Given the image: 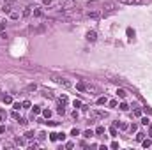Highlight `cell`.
Masks as SVG:
<instances>
[{
    "label": "cell",
    "mask_w": 152,
    "mask_h": 150,
    "mask_svg": "<svg viewBox=\"0 0 152 150\" xmlns=\"http://www.w3.org/2000/svg\"><path fill=\"white\" fill-rule=\"evenodd\" d=\"M21 106H23V104H19V103H14V109H19Z\"/></svg>",
    "instance_id": "obj_39"
},
{
    "label": "cell",
    "mask_w": 152,
    "mask_h": 150,
    "mask_svg": "<svg viewBox=\"0 0 152 150\" xmlns=\"http://www.w3.org/2000/svg\"><path fill=\"white\" fill-rule=\"evenodd\" d=\"M50 139H52V141H57V139H58V134H57V133H52V134H50Z\"/></svg>",
    "instance_id": "obj_23"
},
{
    "label": "cell",
    "mask_w": 152,
    "mask_h": 150,
    "mask_svg": "<svg viewBox=\"0 0 152 150\" xmlns=\"http://www.w3.org/2000/svg\"><path fill=\"white\" fill-rule=\"evenodd\" d=\"M76 5H74V2H73V0H67V2L62 5V9H64V11H69V9H74Z\"/></svg>",
    "instance_id": "obj_7"
},
{
    "label": "cell",
    "mask_w": 152,
    "mask_h": 150,
    "mask_svg": "<svg viewBox=\"0 0 152 150\" xmlns=\"http://www.w3.org/2000/svg\"><path fill=\"white\" fill-rule=\"evenodd\" d=\"M117 95H119L120 99H126V95H127V92H126V90H124V88H119V90H117Z\"/></svg>",
    "instance_id": "obj_10"
},
{
    "label": "cell",
    "mask_w": 152,
    "mask_h": 150,
    "mask_svg": "<svg viewBox=\"0 0 152 150\" xmlns=\"http://www.w3.org/2000/svg\"><path fill=\"white\" fill-rule=\"evenodd\" d=\"M25 138H28V139H30V138H34V133H32V131H27V134H25Z\"/></svg>",
    "instance_id": "obj_29"
},
{
    "label": "cell",
    "mask_w": 152,
    "mask_h": 150,
    "mask_svg": "<svg viewBox=\"0 0 152 150\" xmlns=\"http://www.w3.org/2000/svg\"><path fill=\"white\" fill-rule=\"evenodd\" d=\"M122 4H127V5H140V4H143L145 0H120Z\"/></svg>",
    "instance_id": "obj_5"
},
{
    "label": "cell",
    "mask_w": 152,
    "mask_h": 150,
    "mask_svg": "<svg viewBox=\"0 0 152 150\" xmlns=\"http://www.w3.org/2000/svg\"><path fill=\"white\" fill-rule=\"evenodd\" d=\"M2 101H4V104H11V103H13V97H11V95H4Z\"/></svg>",
    "instance_id": "obj_12"
},
{
    "label": "cell",
    "mask_w": 152,
    "mask_h": 150,
    "mask_svg": "<svg viewBox=\"0 0 152 150\" xmlns=\"http://www.w3.org/2000/svg\"><path fill=\"white\" fill-rule=\"evenodd\" d=\"M18 122H19V124H21V125H27V120H25V118H19V120H18Z\"/></svg>",
    "instance_id": "obj_37"
},
{
    "label": "cell",
    "mask_w": 152,
    "mask_h": 150,
    "mask_svg": "<svg viewBox=\"0 0 152 150\" xmlns=\"http://www.w3.org/2000/svg\"><path fill=\"white\" fill-rule=\"evenodd\" d=\"M74 108H82V101H74Z\"/></svg>",
    "instance_id": "obj_36"
},
{
    "label": "cell",
    "mask_w": 152,
    "mask_h": 150,
    "mask_svg": "<svg viewBox=\"0 0 152 150\" xmlns=\"http://www.w3.org/2000/svg\"><path fill=\"white\" fill-rule=\"evenodd\" d=\"M133 115H135V117H141V109H135Z\"/></svg>",
    "instance_id": "obj_28"
},
{
    "label": "cell",
    "mask_w": 152,
    "mask_h": 150,
    "mask_svg": "<svg viewBox=\"0 0 152 150\" xmlns=\"http://www.w3.org/2000/svg\"><path fill=\"white\" fill-rule=\"evenodd\" d=\"M43 115H44V118L48 120L50 117H52V109H43Z\"/></svg>",
    "instance_id": "obj_16"
},
{
    "label": "cell",
    "mask_w": 152,
    "mask_h": 150,
    "mask_svg": "<svg viewBox=\"0 0 152 150\" xmlns=\"http://www.w3.org/2000/svg\"><path fill=\"white\" fill-rule=\"evenodd\" d=\"M73 147H74V145L71 143V141H67V143H66V148H73Z\"/></svg>",
    "instance_id": "obj_38"
},
{
    "label": "cell",
    "mask_w": 152,
    "mask_h": 150,
    "mask_svg": "<svg viewBox=\"0 0 152 150\" xmlns=\"http://www.w3.org/2000/svg\"><path fill=\"white\" fill-rule=\"evenodd\" d=\"M21 104H23V108H30V101H23Z\"/></svg>",
    "instance_id": "obj_33"
},
{
    "label": "cell",
    "mask_w": 152,
    "mask_h": 150,
    "mask_svg": "<svg viewBox=\"0 0 152 150\" xmlns=\"http://www.w3.org/2000/svg\"><path fill=\"white\" fill-rule=\"evenodd\" d=\"M108 104H110V106H111V108H115V106H117V101H115V99H113V101H110V103H108Z\"/></svg>",
    "instance_id": "obj_34"
},
{
    "label": "cell",
    "mask_w": 152,
    "mask_h": 150,
    "mask_svg": "<svg viewBox=\"0 0 152 150\" xmlns=\"http://www.w3.org/2000/svg\"><path fill=\"white\" fill-rule=\"evenodd\" d=\"M53 79L58 83V85H62V87H66V88H69L71 87V81H67L66 78H60V76H53Z\"/></svg>",
    "instance_id": "obj_2"
},
{
    "label": "cell",
    "mask_w": 152,
    "mask_h": 150,
    "mask_svg": "<svg viewBox=\"0 0 152 150\" xmlns=\"http://www.w3.org/2000/svg\"><path fill=\"white\" fill-rule=\"evenodd\" d=\"M4 148H13V143H7V141H4Z\"/></svg>",
    "instance_id": "obj_31"
},
{
    "label": "cell",
    "mask_w": 152,
    "mask_h": 150,
    "mask_svg": "<svg viewBox=\"0 0 152 150\" xmlns=\"http://www.w3.org/2000/svg\"><path fill=\"white\" fill-rule=\"evenodd\" d=\"M71 134H73V136H78V134H80V131H78V129H73V131H71Z\"/></svg>",
    "instance_id": "obj_35"
},
{
    "label": "cell",
    "mask_w": 152,
    "mask_h": 150,
    "mask_svg": "<svg viewBox=\"0 0 152 150\" xmlns=\"http://www.w3.org/2000/svg\"><path fill=\"white\" fill-rule=\"evenodd\" d=\"M2 11H4V13H7V14H11V4H4Z\"/></svg>",
    "instance_id": "obj_14"
},
{
    "label": "cell",
    "mask_w": 152,
    "mask_h": 150,
    "mask_svg": "<svg viewBox=\"0 0 152 150\" xmlns=\"http://www.w3.org/2000/svg\"><path fill=\"white\" fill-rule=\"evenodd\" d=\"M87 16H88V18H94V19H96V18H99V16H101V13L94 9V11H88V13H87Z\"/></svg>",
    "instance_id": "obj_8"
},
{
    "label": "cell",
    "mask_w": 152,
    "mask_h": 150,
    "mask_svg": "<svg viewBox=\"0 0 152 150\" xmlns=\"http://www.w3.org/2000/svg\"><path fill=\"white\" fill-rule=\"evenodd\" d=\"M83 136H85V138H90V136H94V133H92V131H85Z\"/></svg>",
    "instance_id": "obj_27"
},
{
    "label": "cell",
    "mask_w": 152,
    "mask_h": 150,
    "mask_svg": "<svg viewBox=\"0 0 152 150\" xmlns=\"http://www.w3.org/2000/svg\"><path fill=\"white\" fill-rule=\"evenodd\" d=\"M43 4L44 5H50V4H52V0H43Z\"/></svg>",
    "instance_id": "obj_41"
},
{
    "label": "cell",
    "mask_w": 152,
    "mask_h": 150,
    "mask_svg": "<svg viewBox=\"0 0 152 150\" xmlns=\"http://www.w3.org/2000/svg\"><path fill=\"white\" fill-rule=\"evenodd\" d=\"M4 133H5V127H4V125H0V134H4Z\"/></svg>",
    "instance_id": "obj_40"
},
{
    "label": "cell",
    "mask_w": 152,
    "mask_h": 150,
    "mask_svg": "<svg viewBox=\"0 0 152 150\" xmlns=\"http://www.w3.org/2000/svg\"><path fill=\"white\" fill-rule=\"evenodd\" d=\"M43 109H41V106H34V109H32V118H34V115H39Z\"/></svg>",
    "instance_id": "obj_13"
},
{
    "label": "cell",
    "mask_w": 152,
    "mask_h": 150,
    "mask_svg": "<svg viewBox=\"0 0 152 150\" xmlns=\"http://www.w3.org/2000/svg\"><path fill=\"white\" fill-rule=\"evenodd\" d=\"M67 104V95H62L58 99V106H66Z\"/></svg>",
    "instance_id": "obj_11"
},
{
    "label": "cell",
    "mask_w": 152,
    "mask_h": 150,
    "mask_svg": "<svg viewBox=\"0 0 152 150\" xmlns=\"http://www.w3.org/2000/svg\"><path fill=\"white\" fill-rule=\"evenodd\" d=\"M141 124L147 125V124H150V120H149V118H141Z\"/></svg>",
    "instance_id": "obj_32"
},
{
    "label": "cell",
    "mask_w": 152,
    "mask_h": 150,
    "mask_svg": "<svg viewBox=\"0 0 152 150\" xmlns=\"http://www.w3.org/2000/svg\"><path fill=\"white\" fill-rule=\"evenodd\" d=\"M120 109H122V111H127V109H129V106L126 104V103H120V106H119Z\"/></svg>",
    "instance_id": "obj_22"
},
{
    "label": "cell",
    "mask_w": 152,
    "mask_h": 150,
    "mask_svg": "<svg viewBox=\"0 0 152 150\" xmlns=\"http://www.w3.org/2000/svg\"><path fill=\"white\" fill-rule=\"evenodd\" d=\"M32 13H34V5H27V7L23 9V14H21V16H23V18H28Z\"/></svg>",
    "instance_id": "obj_6"
},
{
    "label": "cell",
    "mask_w": 152,
    "mask_h": 150,
    "mask_svg": "<svg viewBox=\"0 0 152 150\" xmlns=\"http://www.w3.org/2000/svg\"><path fill=\"white\" fill-rule=\"evenodd\" d=\"M85 92L88 94H99V88L96 85H90V83H85Z\"/></svg>",
    "instance_id": "obj_3"
},
{
    "label": "cell",
    "mask_w": 152,
    "mask_h": 150,
    "mask_svg": "<svg viewBox=\"0 0 152 150\" xmlns=\"http://www.w3.org/2000/svg\"><path fill=\"white\" fill-rule=\"evenodd\" d=\"M143 139H145V134L143 133H138L136 134V141H143Z\"/></svg>",
    "instance_id": "obj_18"
},
{
    "label": "cell",
    "mask_w": 152,
    "mask_h": 150,
    "mask_svg": "<svg viewBox=\"0 0 152 150\" xmlns=\"http://www.w3.org/2000/svg\"><path fill=\"white\" fill-rule=\"evenodd\" d=\"M115 7H117V2H106V4L103 5V13L108 14V13H111V11H115Z\"/></svg>",
    "instance_id": "obj_1"
},
{
    "label": "cell",
    "mask_w": 152,
    "mask_h": 150,
    "mask_svg": "<svg viewBox=\"0 0 152 150\" xmlns=\"http://www.w3.org/2000/svg\"><path fill=\"white\" fill-rule=\"evenodd\" d=\"M76 88H78V90H82V92H85V83H78Z\"/></svg>",
    "instance_id": "obj_26"
},
{
    "label": "cell",
    "mask_w": 152,
    "mask_h": 150,
    "mask_svg": "<svg viewBox=\"0 0 152 150\" xmlns=\"http://www.w3.org/2000/svg\"><path fill=\"white\" fill-rule=\"evenodd\" d=\"M150 136H152V127H150Z\"/></svg>",
    "instance_id": "obj_42"
},
{
    "label": "cell",
    "mask_w": 152,
    "mask_h": 150,
    "mask_svg": "<svg viewBox=\"0 0 152 150\" xmlns=\"http://www.w3.org/2000/svg\"><path fill=\"white\" fill-rule=\"evenodd\" d=\"M108 101H106V97H99L97 99V104H106Z\"/></svg>",
    "instance_id": "obj_24"
},
{
    "label": "cell",
    "mask_w": 152,
    "mask_h": 150,
    "mask_svg": "<svg viewBox=\"0 0 152 150\" xmlns=\"http://www.w3.org/2000/svg\"><path fill=\"white\" fill-rule=\"evenodd\" d=\"M43 95H44L46 99H55V95H53L52 90H43Z\"/></svg>",
    "instance_id": "obj_9"
},
{
    "label": "cell",
    "mask_w": 152,
    "mask_h": 150,
    "mask_svg": "<svg viewBox=\"0 0 152 150\" xmlns=\"http://www.w3.org/2000/svg\"><path fill=\"white\" fill-rule=\"evenodd\" d=\"M5 118H7V113L4 111V109H0V122H4Z\"/></svg>",
    "instance_id": "obj_17"
},
{
    "label": "cell",
    "mask_w": 152,
    "mask_h": 150,
    "mask_svg": "<svg viewBox=\"0 0 152 150\" xmlns=\"http://www.w3.org/2000/svg\"><path fill=\"white\" fill-rule=\"evenodd\" d=\"M110 134H111V136H117V127H115V125L110 127Z\"/></svg>",
    "instance_id": "obj_25"
},
{
    "label": "cell",
    "mask_w": 152,
    "mask_h": 150,
    "mask_svg": "<svg viewBox=\"0 0 152 150\" xmlns=\"http://www.w3.org/2000/svg\"><path fill=\"white\" fill-rule=\"evenodd\" d=\"M96 134H104V127H103V125H99V127L96 129Z\"/></svg>",
    "instance_id": "obj_20"
},
{
    "label": "cell",
    "mask_w": 152,
    "mask_h": 150,
    "mask_svg": "<svg viewBox=\"0 0 152 150\" xmlns=\"http://www.w3.org/2000/svg\"><path fill=\"white\" fill-rule=\"evenodd\" d=\"M127 35L133 37V35H135V30H133V28H127Z\"/></svg>",
    "instance_id": "obj_30"
},
{
    "label": "cell",
    "mask_w": 152,
    "mask_h": 150,
    "mask_svg": "<svg viewBox=\"0 0 152 150\" xmlns=\"http://www.w3.org/2000/svg\"><path fill=\"white\" fill-rule=\"evenodd\" d=\"M34 16H37V18H41L43 16V11L39 7H34Z\"/></svg>",
    "instance_id": "obj_15"
},
{
    "label": "cell",
    "mask_w": 152,
    "mask_h": 150,
    "mask_svg": "<svg viewBox=\"0 0 152 150\" xmlns=\"http://www.w3.org/2000/svg\"><path fill=\"white\" fill-rule=\"evenodd\" d=\"M96 39H97V32H96V30H90V32H87V41H88V43H94Z\"/></svg>",
    "instance_id": "obj_4"
},
{
    "label": "cell",
    "mask_w": 152,
    "mask_h": 150,
    "mask_svg": "<svg viewBox=\"0 0 152 150\" xmlns=\"http://www.w3.org/2000/svg\"><path fill=\"white\" fill-rule=\"evenodd\" d=\"M11 117H13L14 120H19V118H21V117H19V113H18V109H16V111H13V113H11Z\"/></svg>",
    "instance_id": "obj_21"
},
{
    "label": "cell",
    "mask_w": 152,
    "mask_h": 150,
    "mask_svg": "<svg viewBox=\"0 0 152 150\" xmlns=\"http://www.w3.org/2000/svg\"><path fill=\"white\" fill-rule=\"evenodd\" d=\"M141 145H143L145 148H149V147L152 145V141H150V139H143V141H141Z\"/></svg>",
    "instance_id": "obj_19"
}]
</instances>
